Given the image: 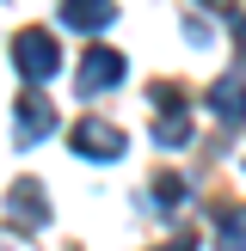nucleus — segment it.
Instances as JSON below:
<instances>
[{"instance_id": "f8f14e48", "label": "nucleus", "mask_w": 246, "mask_h": 251, "mask_svg": "<svg viewBox=\"0 0 246 251\" xmlns=\"http://www.w3.org/2000/svg\"><path fill=\"white\" fill-rule=\"evenodd\" d=\"M234 49H240V61H246V19L234 25Z\"/></svg>"}, {"instance_id": "f03ea898", "label": "nucleus", "mask_w": 246, "mask_h": 251, "mask_svg": "<svg viewBox=\"0 0 246 251\" xmlns=\"http://www.w3.org/2000/svg\"><path fill=\"white\" fill-rule=\"evenodd\" d=\"M68 147H74L80 159H123V129H117V123L86 117V123H74V129H68Z\"/></svg>"}, {"instance_id": "423d86ee", "label": "nucleus", "mask_w": 246, "mask_h": 251, "mask_svg": "<svg viewBox=\"0 0 246 251\" xmlns=\"http://www.w3.org/2000/svg\"><path fill=\"white\" fill-rule=\"evenodd\" d=\"M12 221H25V227H49V196L37 178H25L19 190H12Z\"/></svg>"}, {"instance_id": "0eeeda50", "label": "nucleus", "mask_w": 246, "mask_h": 251, "mask_svg": "<svg viewBox=\"0 0 246 251\" xmlns=\"http://www.w3.org/2000/svg\"><path fill=\"white\" fill-rule=\"evenodd\" d=\"M62 19H68L74 31H105V25L117 19V6H111V0H62Z\"/></svg>"}, {"instance_id": "39448f33", "label": "nucleus", "mask_w": 246, "mask_h": 251, "mask_svg": "<svg viewBox=\"0 0 246 251\" xmlns=\"http://www.w3.org/2000/svg\"><path fill=\"white\" fill-rule=\"evenodd\" d=\"M209 110L221 117V129H240V123H246V74H228V80H215V92H209Z\"/></svg>"}, {"instance_id": "f257e3e1", "label": "nucleus", "mask_w": 246, "mask_h": 251, "mask_svg": "<svg viewBox=\"0 0 246 251\" xmlns=\"http://www.w3.org/2000/svg\"><path fill=\"white\" fill-rule=\"evenodd\" d=\"M12 61H19V74H25L31 86H43V80H56L62 49H56V37H49V31H19V43H12Z\"/></svg>"}, {"instance_id": "9b49d317", "label": "nucleus", "mask_w": 246, "mask_h": 251, "mask_svg": "<svg viewBox=\"0 0 246 251\" xmlns=\"http://www.w3.org/2000/svg\"><path fill=\"white\" fill-rule=\"evenodd\" d=\"M160 251H197V239H191V233H179V239H172V245H160Z\"/></svg>"}, {"instance_id": "1a4fd4ad", "label": "nucleus", "mask_w": 246, "mask_h": 251, "mask_svg": "<svg viewBox=\"0 0 246 251\" xmlns=\"http://www.w3.org/2000/svg\"><path fill=\"white\" fill-rule=\"evenodd\" d=\"M154 141H160V147H184V141H191V117H184V104L172 110V117H160Z\"/></svg>"}, {"instance_id": "7ed1b4c3", "label": "nucleus", "mask_w": 246, "mask_h": 251, "mask_svg": "<svg viewBox=\"0 0 246 251\" xmlns=\"http://www.w3.org/2000/svg\"><path fill=\"white\" fill-rule=\"evenodd\" d=\"M123 74H129V68H123L117 49H86V55H80V74H74V86H80L86 98H98V92H111Z\"/></svg>"}, {"instance_id": "9d476101", "label": "nucleus", "mask_w": 246, "mask_h": 251, "mask_svg": "<svg viewBox=\"0 0 246 251\" xmlns=\"http://www.w3.org/2000/svg\"><path fill=\"white\" fill-rule=\"evenodd\" d=\"M184 196H191V190H184L179 178H160V184H154V202H160V208H179Z\"/></svg>"}, {"instance_id": "4468645a", "label": "nucleus", "mask_w": 246, "mask_h": 251, "mask_svg": "<svg viewBox=\"0 0 246 251\" xmlns=\"http://www.w3.org/2000/svg\"><path fill=\"white\" fill-rule=\"evenodd\" d=\"M0 251H6V245H0Z\"/></svg>"}, {"instance_id": "ddd939ff", "label": "nucleus", "mask_w": 246, "mask_h": 251, "mask_svg": "<svg viewBox=\"0 0 246 251\" xmlns=\"http://www.w3.org/2000/svg\"><path fill=\"white\" fill-rule=\"evenodd\" d=\"M203 6H228V0H203Z\"/></svg>"}, {"instance_id": "6e6552de", "label": "nucleus", "mask_w": 246, "mask_h": 251, "mask_svg": "<svg viewBox=\"0 0 246 251\" xmlns=\"http://www.w3.org/2000/svg\"><path fill=\"white\" fill-rule=\"evenodd\" d=\"M215 251H246V208H221L215 215Z\"/></svg>"}, {"instance_id": "20e7f679", "label": "nucleus", "mask_w": 246, "mask_h": 251, "mask_svg": "<svg viewBox=\"0 0 246 251\" xmlns=\"http://www.w3.org/2000/svg\"><path fill=\"white\" fill-rule=\"evenodd\" d=\"M49 129H56V110H49L43 86H25L19 92V141H43Z\"/></svg>"}]
</instances>
